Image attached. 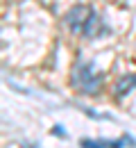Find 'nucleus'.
Returning <instances> with one entry per match:
<instances>
[{
	"label": "nucleus",
	"mask_w": 136,
	"mask_h": 148,
	"mask_svg": "<svg viewBox=\"0 0 136 148\" xmlns=\"http://www.w3.org/2000/svg\"><path fill=\"white\" fill-rule=\"evenodd\" d=\"M64 21H66V25H68L73 32H77L82 37H89V39H95V37H100V34H107V32H109L107 25H104V21L100 18L91 7H86V5L73 7V9L66 14Z\"/></svg>",
	"instance_id": "f257e3e1"
},
{
	"label": "nucleus",
	"mask_w": 136,
	"mask_h": 148,
	"mask_svg": "<svg viewBox=\"0 0 136 148\" xmlns=\"http://www.w3.org/2000/svg\"><path fill=\"white\" fill-rule=\"evenodd\" d=\"M102 80L104 77L95 69V64L86 59H77L70 71V84L75 87V91L86 93V96H95L102 89Z\"/></svg>",
	"instance_id": "f03ea898"
},
{
	"label": "nucleus",
	"mask_w": 136,
	"mask_h": 148,
	"mask_svg": "<svg viewBox=\"0 0 136 148\" xmlns=\"http://www.w3.org/2000/svg\"><path fill=\"white\" fill-rule=\"evenodd\" d=\"M125 144H136V141L132 137L116 139V141H95V139H82V141H79L82 148H122Z\"/></svg>",
	"instance_id": "7ed1b4c3"
},
{
	"label": "nucleus",
	"mask_w": 136,
	"mask_h": 148,
	"mask_svg": "<svg viewBox=\"0 0 136 148\" xmlns=\"http://www.w3.org/2000/svg\"><path fill=\"white\" fill-rule=\"evenodd\" d=\"M134 87H136V75L134 73H127V75H122V77H118V82H116V98H125Z\"/></svg>",
	"instance_id": "20e7f679"
},
{
	"label": "nucleus",
	"mask_w": 136,
	"mask_h": 148,
	"mask_svg": "<svg viewBox=\"0 0 136 148\" xmlns=\"http://www.w3.org/2000/svg\"><path fill=\"white\" fill-rule=\"evenodd\" d=\"M55 134H57V137H66V132H64V130H61V125H55Z\"/></svg>",
	"instance_id": "39448f33"
}]
</instances>
